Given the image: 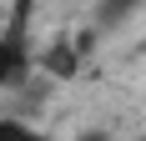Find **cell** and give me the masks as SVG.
I'll use <instances>...</instances> for the list:
<instances>
[{"label": "cell", "instance_id": "6da1fadb", "mask_svg": "<svg viewBox=\"0 0 146 141\" xmlns=\"http://www.w3.org/2000/svg\"><path fill=\"white\" fill-rule=\"evenodd\" d=\"M25 5H20V15H15V25L0 35V86H20L30 70V41H25Z\"/></svg>", "mask_w": 146, "mask_h": 141}, {"label": "cell", "instance_id": "7a4b0ae2", "mask_svg": "<svg viewBox=\"0 0 146 141\" xmlns=\"http://www.w3.org/2000/svg\"><path fill=\"white\" fill-rule=\"evenodd\" d=\"M45 70L50 76H71L76 70V45H50L45 51Z\"/></svg>", "mask_w": 146, "mask_h": 141}, {"label": "cell", "instance_id": "3957f363", "mask_svg": "<svg viewBox=\"0 0 146 141\" xmlns=\"http://www.w3.org/2000/svg\"><path fill=\"white\" fill-rule=\"evenodd\" d=\"M0 141H45V136L30 126V121H20V116H5V121H0Z\"/></svg>", "mask_w": 146, "mask_h": 141}, {"label": "cell", "instance_id": "277c9868", "mask_svg": "<svg viewBox=\"0 0 146 141\" xmlns=\"http://www.w3.org/2000/svg\"><path fill=\"white\" fill-rule=\"evenodd\" d=\"M146 0H101V25H116V20H126V15H136Z\"/></svg>", "mask_w": 146, "mask_h": 141}, {"label": "cell", "instance_id": "5b68a950", "mask_svg": "<svg viewBox=\"0 0 146 141\" xmlns=\"http://www.w3.org/2000/svg\"><path fill=\"white\" fill-rule=\"evenodd\" d=\"M76 141H111V136H106V131H81Z\"/></svg>", "mask_w": 146, "mask_h": 141}]
</instances>
